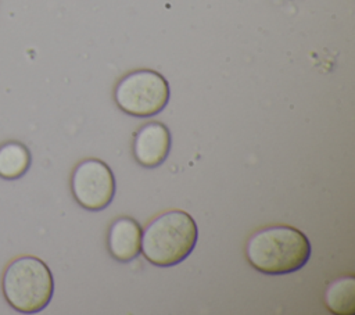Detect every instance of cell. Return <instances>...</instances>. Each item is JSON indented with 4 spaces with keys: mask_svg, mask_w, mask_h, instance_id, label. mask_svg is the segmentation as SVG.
I'll return each mask as SVG.
<instances>
[{
    "mask_svg": "<svg viewBox=\"0 0 355 315\" xmlns=\"http://www.w3.org/2000/svg\"><path fill=\"white\" fill-rule=\"evenodd\" d=\"M312 253L311 241L297 228L272 225L254 232L245 243V257L265 275H286L301 269Z\"/></svg>",
    "mask_w": 355,
    "mask_h": 315,
    "instance_id": "cell-1",
    "label": "cell"
},
{
    "mask_svg": "<svg viewBox=\"0 0 355 315\" xmlns=\"http://www.w3.org/2000/svg\"><path fill=\"white\" fill-rule=\"evenodd\" d=\"M198 237L193 216L182 210L159 214L141 232L140 253L157 266H173L189 257Z\"/></svg>",
    "mask_w": 355,
    "mask_h": 315,
    "instance_id": "cell-2",
    "label": "cell"
},
{
    "mask_svg": "<svg viewBox=\"0 0 355 315\" xmlns=\"http://www.w3.org/2000/svg\"><path fill=\"white\" fill-rule=\"evenodd\" d=\"M1 290L12 309L35 314L44 309L53 297V273L43 259L22 255L6 266L1 276Z\"/></svg>",
    "mask_w": 355,
    "mask_h": 315,
    "instance_id": "cell-3",
    "label": "cell"
},
{
    "mask_svg": "<svg viewBox=\"0 0 355 315\" xmlns=\"http://www.w3.org/2000/svg\"><path fill=\"white\" fill-rule=\"evenodd\" d=\"M168 80L154 69H135L123 75L114 89L119 110L132 117L148 118L161 112L169 101Z\"/></svg>",
    "mask_w": 355,
    "mask_h": 315,
    "instance_id": "cell-4",
    "label": "cell"
},
{
    "mask_svg": "<svg viewBox=\"0 0 355 315\" xmlns=\"http://www.w3.org/2000/svg\"><path fill=\"white\" fill-rule=\"evenodd\" d=\"M71 191L85 210H104L114 198L115 178L111 168L98 158L80 161L71 175Z\"/></svg>",
    "mask_w": 355,
    "mask_h": 315,
    "instance_id": "cell-5",
    "label": "cell"
},
{
    "mask_svg": "<svg viewBox=\"0 0 355 315\" xmlns=\"http://www.w3.org/2000/svg\"><path fill=\"white\" fill-rule=\"evenodd\" d=\"M171 150V132L162 122L143 125L133 140V157L144 168L161 165Z\"/></svg>",
    "mask_w": 355,
    "mask_h": 315,
    "instance_id": "cell-6",
    "label": "cell"
},
{
    "mask_svg": "<svg viewBox=\"0 0 355 315\" xmlns=\"http://www.w3.org/2000/svg\"><path fill=\"white\" fill-rule=\"evenodd\" d=\"M141 226L130 216L116 218L107 235V247L110 254L119 262H129L140 254Z\"/></svg>",
    "mask_w": 355,
    "mask_h": 315,
    "instance_id": "cell-7",
    "label": "cell"
},
{
    "mask_svg": "<svg viewBox=\"0 0 355 315\" xmlns=\"http://www.w3.org/2000/svg\"><path fill=\"white\" fill-rule=\"evenodd\" d=\"M29 148L17 140L0 144V178L14 180L26 173L31 167Z\"/></svg>",
    "mask_w": 355,
    "mask_h": 315,
    "instance_id": "cell-8",
    "label": "cell"
},
{
    "mask_svg": "<svg viewBox=\"0 0 355 315\" xmlns=\"http://www.w3.org/2000/svg\"><path fill=\"white\" fill-rule=\"evenodd\" d=\"M324 304L336 315H352L355 312V279L341 276L333 280L324 291Z\"/></svg>",
    "mask_w": 355,
    "mask_h": 315,
    "instance_id": "cell-9",
    "label": "cell"
}]
</instances>
